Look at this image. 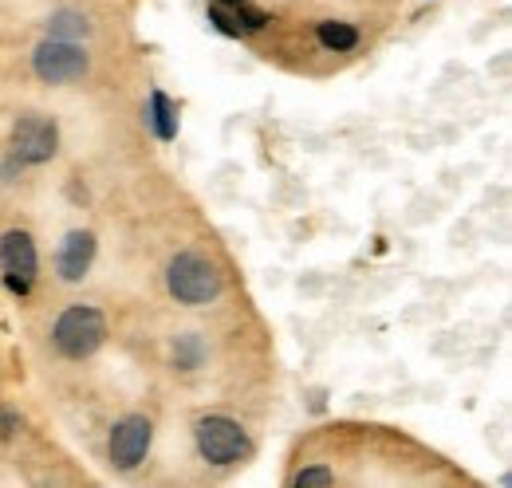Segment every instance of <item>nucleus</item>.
<instances>
[{"label": "nucleus", "instance_id": "ddd939ff", "mask_svg": "<svg viewBox=\"0 0 512 488\" xmlns=\"http://www.w3.org/2000/svg\"><path fill=\"white\" fill-rule=\"evenodd\" d=\"M209 24H213L221 36H229V40H245V36H249L245 24L237 20V12L225 8V4H209Z\"/></svg>", "mask_w": 512, "mask_h": 488}, {"label": "nucleus", "instance_id": "6e6552de", "mask_svg": "<svg viewBox=\"0 0 512 488\" xmlns=\"http://www.w3.org/2000/svg\"><path fill=\"white\" fill-rule=\"evenodd\" d=\"M40 268V252L28 229H8L0 237V276H20V280H36Z\"/></svg>", "mask_w": 512, "mask_h": 488}, {"label": "nucleus", "instance_id": "1a4fd4ad", "mask_svg": "<svg viewBox=\"0 0 512 488\" xmlns=\"http://www.w3.org/2000/svg\"><path fill=\"white\" fill-rule=\"evenodd\" d=\"M146 126H150V134L158 138V142H174L178 138V103L166 95V91H150V99H146Z\"/></svg>", "mask_w": 512, "mask_h": 488}, {"label": "nucleus", "instance_id": "4468645a", "mask_svg": "<svg viewBox=\"0 0 512 488\" xmlns=\"http://www.w3.org/2000/svg\"><path fill=\"white\" fill-rule=\"evenodd\" d=\"M292 485L296 488H331L335 485V473H331L327 465H308V469H300V473L292 477Z\"/></svg>", "mask_w": 512, "mask_h": 488}, {"label": "nucleus", "instance_id": "dca6fc26", "mask_svg": "<svg viewBox=\"0 0 512 488\" xmlns=\"http://www.w3.org/2000/svg\"><path fill=\"white\" fill-rule=\"evenodd\" d=\"M0 280H4V288H8L12 296H20V300L32 292V280H20V276H0Z\"/></svg>", "mask_w": 512, "mask_h": 488}, {"label": "nucleus", "instance_id": "9d476101", "mask_svg": "<svg viewBox=\"0 0 512 488\" xmlns=\"http://www.w3.org/2000/svg\"><path fill=\"white\" fill-rule=\"evenodd\" d=\"M316 40H320L323 52H355L359 48V28L347 24V20H320L316 24Z\"/></svg>", "mask_w": 512, "mask_h": 488}, {"label": "nucleus", "instance_id": "423d86ee", "mask_svg": "<svg viewBox=\"0 0 512 488\" xmlns=\"http://www.w3.org/2000/svg\"><path fill=\"white\" fill-rule=\"evenodd\" d=\"M150 445H154V422L146 414H127L111 426V441H107V453H111V465L119 473H134L146 457H150Z\"/></svg>", "mask_w": 512, "mask_h": 488}, {"label": "nucleus", "instance_id": "f03ea898", "mask_svg": "<svg viewBox=\"0 0 512 488\" xmlns=\"http://www.w3.org/2000/svg\"><path fill=\"white\" fill-rule=\"evenodd\" d=\"M193 445H197V457L205 465H217V469H237V465L253 461L256 453L249 429L241 426L237 418H229V414L197 418L193 422Z\"/></svg>", "mask_w": 512, "mask_h": 488}, {"label": "nucleus", "instance_id": "f8f14e48", "mask_svg": "<svg viewBox=\"0 0 512 488\" xmlns=\"http://www.w3.org/2000/svg\"><path fill=\"white\" fill-rule=\"evenodd\" d=\"M205 355H209V347H205V339H201L197 331H182V335L170 343L174 370H197V366L205 363Z\"/></svg>", "mask_w": 512, "mask_h": 488}, {"label": "nucleus", "instance_id": "2eb2a0df", "mask_svg": "<svg viewBox=\"0 0 512 488\" xmlns=\"http://www.w3.org/2000/svg\"><path fill=\"white\" fill-rule=\"evenodd\" d=\"M20 426H24V418L16 410H0V441H12L20 433Z\"/></svg>", "mask_w": 512, "mask_h": 488}, {"label": "nucleus", "instance_id": "39448f33", "mask_svg": "<svg viewBox=\"0 0 512 488\" xmlns=\"http://www.w3.org/2000/svg\"><path fill=\"white\" fill-rule=\"evenodd\" d=\"M8 146H12V158L20 166H48L60 154V126L40 111H28L12 122Z\"/></svg>", "mask_w": 512, "mask_h": 488}, {"label": "nucleus", "instance_id": "20e7f679", "mask_svg": "<svg viewBox=\"0 0 512 488\" xmlns=\"http://www.w3.org/2000/svg\"><path fill=\"white\" fill-rule=\"evenodd\" d=\"M87 71H91V52L75 40L44 36L32 52V75L48 87H71V83L87 79Z\"/></svg>", "mask_w": 512, "mask_h": 488}, {"label": "nucleus", "instance_id": "f3484780", "mask_svg": "<svg viewBox=\"0 0 512 488\" xmlns=\"http://www.w3.org/2000/svg\"><path fill=\"white\" fill-rule=\"evenodd\" d=\"M209 4H225V8H237V4H245V0H209Z\"/></svg>", "mask_w": 512, "mask_h": 488}, {"label": "nucleus", "instance_id": "0eeeda50", "mask_svg": "<svg viewBox=\"0 0 512 488\" xmlns=\"http://www.w3.org/2000/svg\"><path fill=\"white\" fill-rule=\"evenodd\" d=\"M95 256H99V237L91 229H71L56 248V276L64 284H83Z\"/></svg>", "mask_w": 512, "mask_h": 488}, {"label": "nucleus", "instance_id": "f257e3e1", "mask_svg": "<svg viewBox=\"0 0 512 488\" xmlns=\"http://www.w3.org/2000/svg\"><path fill=\"white\" fill-rule=\"evenodd\" d=\"M166 292L182 307H209L225 292V272L197 248H182L166 264Z\"/></svg>", "mask_w": 512, "mask_h": 488}, {"label": "nucleus", "instance_id": "9b49d317", "mask_svg": "<svg viewBox=\"0 0 512 488\" xmlns=\"http://www.w3.org/2000/svg\"><path fill=\"white\" fill-rule=\"evenodd\" d=\"M48 36L83 44V40L91 36V20H87L79 8H56V12L48 16Z\"/></svg>", "mask_w": 512, "mask_h": 488}, {"label": "nucleus", "instance_id": "7ed1b4c3", "mask_svg": "<svg viewBox=\"0 0 512 488\" xmlns=\"http://www.w3.org/2000/svg\"><path fill=\"white\" fill-rule=\"evenodd\" d=\"M52 343H56V351L64 359H71V363L91 359L107 343V315L95 304H71L52 323Z\"/></svg>", "mask_w": 512, "mask_h": 488}]
</instances>
